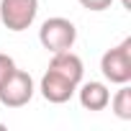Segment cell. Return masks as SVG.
<instances>
[{
    "label": "cell",
    "instance_id": "10",
    "mask_svg": "<svg viewBox=\"0 0 131 131\" xmlns=\"http://www.w3.org/2000/svg\"><path fill=\"white\" fill-rule=\"evenodd\" d=\"M121 3H123V8H126V10H131V0H121Z\"/></svg>",
    "mask_w": 131,
    "mask_h": 131
},
{
    "label": "cell",
    "instance_id": "5",
    "mask_svg": "<svg viewBox=\"0 0 131 131\" xmlns=\"http://www.w3.org/2000/svg\"><path fill=\"white\" fill-rule=\"evenodd\" d=\"M39 90H41L44 100H49V103H54V105H62V103H67V100L75 95L77 85H75L72 80H67L64 75H59V72H54V70L46 67V72H44V77H41V82H39Z\"/></svg>",
    "mask_w": 131,
    "mask_h": 131
},
{
    "label": "cell",
    "instance_id": "4",
    "mask_svg": "<svg viewBox=\"0 0 131 131\" xmlns=\"http://www.w3.org/2000/svg\"><path fill=\"white\" fill-rule=\"evenodd\" d=\"M36 88H34V77L23 70L16 67V72L0 85V103L5 108H23L31 103Z\"/></svg>",
    "mask_w": 131,
    "mask_h": 131
},
{
    "label": "cell",
    "instance_id": "9",
    "mask_svg": "<svg viewBox=\"0 0 131 131\" xmlns=\"http://www.w3.org/2000/svg\"><path fill=\"white\" fill-rule=\"evenodd\" d=\"M77 3H80L82 8L93 10V13H100V10H108V8L113 5V0H77Z\"/></svg>",
    "mask_w": 131,
    "mask_h": 131
},
{
    "label": "cell",
    "instance_id": "1",
    "mask_svg": "<svg viewBox=\"0 0 131 131\" xmlns=\"http://www.w3.org/2000/svg\"><path fill=\"white\" fill-rule=\"evenodd\" d=\"M39 41L46 51L57 54V51H67L75 46L77 41V28L70 18H62V16H54V18H46L39 28Z\"/></svg>",
    "mask_w": 131,
    "mask_h": 131
},
{
    "label": "cell",
    "instance_id": "2",
    "mask_svg": "<svg viewBox=\"0 0 131 131\" xmlns=\"http://www.w3.org/2000/svg\"><path fill=\"white\" fill-rule=\"evenodd\" d=\"M100 72L111 85L131 82V39H123L100 57Z\"/></svg>",
    "mask_w": 131,
    "mask_h": 131
},
{
    "label": "cell",
    "instance_id": "6",
    "mask_svg": "<svg viewBox=\"0 0 131 131\" xmlns=\"http://www.w3.org/2000/svg\"><path fill=\"white\" fill-rule=\"evenodd\" d=\"M77 98H80V105L85 111H105L108 103H111V90L105 82H98V80H90V82H80L77 85Z\"/></svg>",
    "mask_w": 131,
    "mask_h": 131
},
{
    "label": "cell",
    "instance_id": "7",
    "mask_svg": "<svg viewBox=\"0 0 131 131\" xmlns=\"http://www.w3.org/2000/svg\"><path fill=\"white\" fill-rule=\"evenodd\" d=\"M108 105L113 108V113L121 121H131V88H128V82L118 85V90H116V95L111 98Z\"/></svg>",
    "mask_w": 131,
    "mask_h": 131
},
{
    "label": "cell",
    "instance_id": "8",
    "mask_svg": "<svg viewBox=\"0 0 131 131\" xmlns=\"http://www.w3.org/2000/svg\"><path fill=\"white\" fill-rule=\"evenodd\" d=\"M13 72H16V59L8 57V54H0V85H3Z\"/></svg>",
    "mask_w": 131,
    "mask_h": 131
},
{
    "label": "cell",
    "instance_id": "3",
    "mask_svg": "<svg viewBox=\"0 0 131 131\" xmlns=\"http://www.w3.org/2000/svg\"><path fill=\"white\" fill-rule=\"evenodd\" d=\"M39 16V0H0V21L8 31H26Z\"/></svg>",
    "mask_w": 131,
    "mask_h": 131
}]
</instances>
